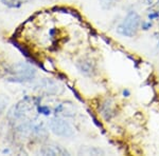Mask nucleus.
I'll list each match as a JSON object with an SVG mask.
<instances>
[{
    "mask_svg": "<svg viewBox=\"0 0 159 156\" xmlns=\"http://www.w3.org/2000/svg\"><path fill=\"white\" fill-rule=\"evenodd\" d=\"M37 102L32 97H25L20 101L17 102L11 109L9 117L12 120H29L32 119V114L35 111V107Z\"/></svg>",
    "mask_w": 159,
    "mask_h": 156,
    "instance_id": "f257e3e1",
    "label": "nucleus"
},
{
    "mask_svg": "<svg viewBox=\"0 0 159 156\" xmlns=\"http://www.w3.org/2000/svg\"><path fill=\"white\" fill-rule=\"evenodd\" d=\"M141 24L142 20L140 15L135 11H130L117 27V33L121 36L132 38L137 35Z\"/></svg>",
    "mask_w": 159,
    "mask_h": 156,
    "instance_id": "f03ea898",
    "label": "nucleus"
},
{
    "mask_svg": "<svg viewBox=\"0 0 159 156\" xmlns=\"http://www.w3.org/2000/svg\"><path fill=\"white\" fill-rule=\"evenodd\" d=\"M10 76L7 80L13 82H28L34 79L36 76V71L32 65L25 62H18L13 65L7 70Z\"/></svg>",
    "mask_w": 159,
    "mask_h": 156,
    "instance_id": "7ed1b4c3",
    "label": "nucleus"
},
{
    "mask_svg": "<svg viewBox=\"0 0 159 156\" xmlns=\"http://www.w3.org/2000/svg\"><path fill=\"white\" fill-rule=\"evenodd\" d=\"M50 130L54 133L55 135L61 137H72L74 135V129L66 119L61 117H54L50 120L49 122Z\"/></svg>",
    "mask_w": 159,
    "mask_h": 156,
    "instance_id": "20e7f679",
    "label": "nucleus"
},
{
    "mask_svg": "<svg viewBox=\"0 0 159 156\" xmlns=\"http://www.w3.org/2000/svg\"><path fill=\"white\" fill-rule=\"evenodd\" d=\"M38 88L42 93L46 95H58L63 93V88L60 83L51 79H45L38 84Z\"/></svg>",
    "mask_w": 159,
    "mask_h": 156,
    "instance_id": "39448f33",
    "label": "nucleus"
},
{
    "mask_svg": "<svg viewBox=\"0 0 159 156\" xmlns=\"http://www.w3.org/2000/svg\"><path fill=\"white\" fill-rule=\"evenodd\" d=\"M38 153L42 155H69V152L67 150L61 147L60 145L53 144V142L43 145Z\"/></svg>",
    "mask_w": 159,
    "mask_h": 156,
    "instance_id": "423d86ee",
    "label": "nucleus"
},
{
    "mask_svg": "<svg viewBox=\"0 0 159 156\" xmlns=\"http://www.w3.org/2000/svg\"><path fill=\"white\" fill-rule=\"evenodd\" d=\"M76 68L84 75H91L96 71V63L90 58H82L76 62Z\"/></svg>",
    "mask_w": 159,
    "mask_h": 156,
    "instance_id": "0eeeda50",
    "label": "nucleus"
},
{
    "mask_svg": "<svg viewBox=\"0 0 159 156\" xmlns=\"http://www.w3.org/2000/svg\"><path fill=\"white\" fill-rule=\"evenodd\" d=\"M55 113L56 115H60V116L72 117L75 115V107L69 101L63 102L55 108Z\"/></svg>",
    "mask_w": 159,
    "mask_h": 156,
    "instance_id": "6e6552de",
    "label": "nucleus"
},
{
    "mask_svg": "<svg viewBox=\"0 0 159 156\" xmlns=\"http://www.w3.org/2000/svg\"><path fill=\"white\" fill-rule=\"evenodd\" d=\"M79 154H83V155H104L105 152L103 150L100 149V148L85 147V148H82V149L79 151Z\"/></svg>",
    "mask_w": 159,
    "mask_h": 156,
    "instance_id": "1a4fd4ad",
    "label": "nucleus"
},
{
    "mask_svg": "<svg viewBox=\"0 0 159 156\" xmlns=\"http://www.w3.org/2000/svg\"><path fill=\"white\" fill-rule=\"evenodd\" d=\"M103 108L101 109V112H102V115L104 116L105 119H109L110 117L114 115V110H112V104L110 103V101L106 100L102 104Z\"/></svg>",
    "mask_w": 159,
    "mask_h": 156,
    "instance_id": "9d476101",
    "label": "nucleus"
},
{
    "mask_svg": "<svg viewBox=\"0 0 159 156\" xmlns=\"http://www.w3.org/2000/svg\"><path fill=\"white\" fill-rule=\"evenodd\" d=\"M31 1V0H1V2L4 4V6H9V7H19L21 6L24 3H27V2Z\"/></svg>",
    "mask_w": 159,
    "mask_h": 156,
    "instance_id": "9b49d317",
    "label": "nucleus"
},
{
    "mask_svg": "<svg viewBox=\"0 0 159 156\" xmlns=\"http://www.w3.org/2000/svg\"><path fill=\"white\" fill-rule=\"evenodd\" d=\"M7 103H9V98L4 95H0V115L3 113V111L6 110Z\"/></svg>",
    "mask_w": 159,
    "mask_h": 156,
    "instance_id": "f8f14e48",
    "label": "nucleus"
},
{
    "mask_svg": "<svg viewBox=\"0 0 159 156\" xmlns=\"http://www.w3.org/2000/svg\"><path fill=\"white\" fill-rule=\"evenodd\" d=\"M37 110H38V112H39V113H43L45 115H49L50 114V109L48 108V107L40 106V107H38Z\"/></svg>",
    "mask_w": 159,
    "mask_h": 156,
    "instance_id": "ddd939ff",
    "label": "nucleus"
},
{
    "mask_svg": "<svg viewBox=\"0 0 159 156\" xmlns=\"http://www.w3.org/2000/svg\"><path fill=\"white\" fill-rule=\"evenodd\" d=\"M154 11L159 13V0H157V2H156L155 6H154Z\"/></svg>",
    "mask_w": 159,
    "mask_h": 156,
    "instance_id": "4468645a",
    "label": "nucleus"
},
{
    "mask_svg": "<svg viewBox=\"0 0 159 156\" xmlns=\"http://www.w3.org/2000/svg\"><path fill=\"white\" fill-rule=\"evenodd\" d=\"M153 1H154V0H147V2H148V4L153 3Z\"/></svg>",
    "mask_w": 159,
    "mask_h": 156,
    "instance_id": "2eb2a0df",
    "label": "nucleus"
}]
</instances>
